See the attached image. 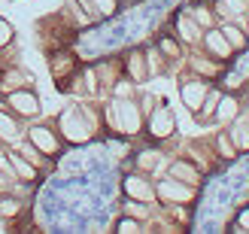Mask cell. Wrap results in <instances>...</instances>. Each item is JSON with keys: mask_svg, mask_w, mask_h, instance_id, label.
I'll return each mask as SVG.
<instances>
[{"mask_svg": "<svg viewBox=\"0 0 249 234\" xmlns=\"http://www.w3.org/2000/svg\"><path fill=\"white\" fill-rule=\"evenodd\" d=\"M61 134H64L70 143H85L91 137L89 113H85V109H76V107L64 109V113H61Z\"/></svg>", "mask_w": 249, "mask_h": 234, "instance_id": "cell-1", "label": "cell"}, {"mask_svg": "<svg viewBox=\"0 0 249 234\" xmlns=\"http://www.w3.org/2000/svg\"><path fill=\"white\" fill-rule=\"evenodd\" d=\"M109 122H113L122 134H137L140 131V109H137V104L131 97H119L113 104V109H109Z\"/></svg>", "mask_w": 249, "mask_h": 234, "instance_id": "cell-2", "label": "cell"}, {"mask_svg": "<svg viewBox=\"0 0 249 234\" xmlns=\"http://www.w3.org/2000/svg\"><path fill=\"white\" fill-rule=\"evenodd\" d=\"M173 128H177V122H173V113L167 107L152 109V116H149V131H152V137H170Z\"/></svg>", "mask_w": 249, "mask_h": 234, "instance_id": "cell-3", "label": "cell"}, {"mask_svg": "<svg viewBox=\"0 0 249 234\" xmlns=\"http://www.w3.org/2000/svg\"><path fill=\"white\" fill-rule=\"evenodd\" d=\"M9 107L16 109L18 116H24V119H34L36 113H40V101H36L34 91H12L9 94Z\"/></svg>", "mask_w": 249, "mask_h": 234, "instance_id": "cell-4", "label": "cell"}, {"mask_svg": "<svg viewBox=\"0 0 249 234\" xmlns=\"http://www.w3.org/2000/svg\"><path fill=\"white\" fill-rule=\"evenodd\" d=\"M158 198L161 201H192L195 192L189 182L182 186V182H173V177H170L167 182H158Z\"/></svg>", "mask_w": 249, "mask_h": 234, "instance_id": "cell-5", "label": "cell"}, {"mask_svg": "<svg viewBox=\"0 0 249 234\" xmlns=\"http://www.w3.org/2000/svg\"><path fill=\"white\" fill-rule=\"evenodd\" d=\"M28 134H31V143H34L43 155H55V152H58V137H55L49 128L40 125V128H31Z\"/></svg>", "mask_w": 249, "mask_h": 234, "instance_id": "cell-6", "label": "cell"}, {"mask_svg": "<svg viewBox=\"0 0 249 234\" xmlns=\"http://www.w3.org/2000/svg\"><path fill=\"white\" fill-rule=\"evenodd\" d=\"M124 192L137 201H152L155 198V189L149 186L143 177H124Z\"/></svg>", "mask_w": 249, "mask_h": 234, "instance_id": "cell-7", "label": "cell"}, {"mask_svg": "<svg viewBox=\"0 0 249 234\" xmlns=\"http://www.w3.org/2000/svg\"><path fill=\"white\" fill-rule=\"evenodd\" d=\"M204 97H207V85L204 82H185L182 85V101H185V107L189 109H201V104H204Z\"/></svg>", "mask_w": 249, "mask_h": 234, "instance_id": "cell-8", "label": "cell"}, {"mask_svg": "<svg viewBox=\"0 0 249 234\" xmlns=\"http://www.w3.org/2000/svg\"><path fill=\"white\" fill-rule=\"evenodd\" d=\"M6 155H9V162H12V167H16V174H18L21 182H34L36 180V164H31L21 152H6Z\"/></svg>", "mask_w": 249, "mask_h": 234, "instance_id": "cell-9", "label": "cell"}, {"mask_svg": "<svg viewBox=\"0 0 249 234\" xmlns=\"http://www.w3.org/2000/svg\"><path fill=\"white\" fill-rule=\"evenodd\" d=\"M204 40H207V46H210V52L219 55V58H228V55L234 52V46L228 43V36L222 34V31H207Z\"/></svg>", "mask_w": 249, "mask_h": 234, "instance_id": "cell-10", "label": "cell"}, {"mask_svg": "<svg viewBox=\"0 0 249 234\" xmlns=\"http://www.w3.org/2000/svg\"><path fill=\"white\" fill-rule=\"evenodd\" d=\"M21 137V128H18V122L6 116V113H0V140L3 143H18Z\"/></svg>", "mask_w": 249, "mask_h": 234, "instance_id": "cell-11", "label": "cell"}, {"mask_svg": "<svg viewBox=\"0 0 249 234\" xmlns=\"http://www.w3.org/2000/svg\"><path fill=\"white\" fill-rule=\"evenodd\" d=\"M31 82H34L31 73H24V70H12V73H6V76L0 79V89H3V91H12V89H18V85H31Z\"/></svg>", "mask_w": 249, "mask_h": 234, "instance_id": "cell-12", "label": "cell"}, {"mask_svg": "<svg viewBox=\"0 0 249 234\" xmlns=\"http://www.w3.org/2000/svg\"><path fill=\"white\" fill-rule=\"evenodd\" d=\"M177 31H179V36H182L185 43H197V36H201V31H197V21L185 18V16L177 18Z\"/></svg>", "mask_w": 249, "mask_h": 234, "instance_id": "cell-13", "label": "cell"}, {"mask_svg": "<svg viewBox=\"0 0 249 234\" xmlns=\"http://www.w3.org/2000/svg\"><path fill=\"white\" fill-rule=\"evenodd\" d=\"M170 177L179 180V182H189V186H192V182H197V170L189 167L185 162H173V164H170Z\"/></svg>", "mask_w": 249, "mask_h": 234, "instance_id": "cell-14", "label": "cell"}, {"mask_svg": "<svg viewBox=\"0 0 249 234\" xmlns=\"http://www.w3.org/2000/svg\"><path fill=\"white\" fill-rule=\"evenodd\" d=\"M222 125H228V122L237 116V101H234V97H222L219 101V107H216V113H213Z\"/></svg>", "mask_w": 249, "mask_h": 234, "instance_id": "cell-15", "label": "cell"}, {"mask_svg": "<svg viewBox=\"0 0 249 234\" xmlns=\"http://www.w3.org/2000/svg\"><path fill=\"white\" fill-rule=\"evenodd\" d=\"M128 70L134 79H146V67H143V52H131L128 58Z\"/></svg>", "mask_w": 249, "mask_h": 234, "instance_id": "cell-16", "label": "cell"}, {"mask_svg": "<svg viewBox=\"0 0 249 234\" xmlns=\"http://www.w3.org/2000/svg\"><path fill=\"white\" fill-rule=\"evenodd\" d=\"M21 213V201L18 198H0V216L3 219H12Z\"/></svg>", "mask_w": 249, "mask_h": 234, "instance_id": "cell-17", "label": "cell"}, {"mask_svg": "<svg viewBox=\"0 0 249 234\" xmlns=\"http://www.w3.org/2000/svg\"><path fill=\"white\" fill-rule=\"evenodd\" d=\"M222 34L228 36V43H231L234 49H243V46H246V36L240 34V28H234V24H222Z\"/></svg>", "mask_w": 249, "mask_h": 234, "instance_id": "cell-18", "label": "cell"}, {"mask_svg": "<svg viewBox=\"0 0 249 234\" xmlns=\"http://www.w3.org/2000/svg\"><path fill=\"white\" fill-rule=\"evenodd\" d=\"M18 152H21L24 158H28V162H31V164H36V167H40V164H43V158H40L43 152H40V149H36V146H34V143H18Z\"/></svg>", "mask_w": 249, "mask_h": 234, "instance_id": "cell-19", "label": "cell"}, {"mask_svg": "<svg viewBox=\"0 0 249 234\" xmlns=\"http://www.w3.org/2000/svg\"><path fill=\"white\" fill-rule=\"evenodd\" d=\"M231 140H234L237 149H249V125H237L231 134Z\"/></svg>", "mask_w": 249, "mask_h": 234, "instance_id": "cell-20", "label": "cell"}, {"mask_svg": "<svg viewBox=\"0 0 249 234\" xmlns=\"http://www.w3.org/2000/svg\"><path fill=\"white\" fill-rule=\"evenodd\" d=\"M219 9L222 16H234V12H246V3L243 0H219Z\"/></svg>", "mask_w": 249, "mask_h": 234, "instance_id": "cell-21", "label": "cell"}, {"mask_svg": "<svg viewBox=\"0 0 249 234\" xmlns=\"http://www.w3.org/2000/svg\"><path fill=\"white\" fill-rule=\"evenodd\" d=\"M158 152H140V158H137V164H140L143 170H155L158 167Z\"/></svg>", "mask_w": 249, "mask_h": 234, "instance_id": "cell-22", "label": "cell"}, {"mask_svg": "<svg viewBox=\"0 0 249 234\" xmlns=\"http://www.w3.org/2000/svg\"><path fill=\"white\" fill-rule=\"evenodd\" d=\"M91 6L97 16H113L116 12V0H91Z\"/></svg>", "mask_w": 249, "mask_h": 234, "instance_id": "cell-23", "label": "cell"}, {"mask_svg": "<svg viewBox=\"0 0 249 234\" xmlns=\"http://www.w3.org/2000/svg\"><path fill=\"white\" fill-rule=\"evenodd\" d=\"M216 107H219V94H207V97H204V104H201V116L210 119V116L216 113Z\"/></svg>", "mask_w": 249, "mask_h": 234, "instance_id": "cell-24", "label": "cell"}, {"mask_svg": "<svg viewBox=\"0 0 249 234\" xmlns=\"http://www.w3.org/2000/svg\"><path fill=\"white\" fill-rule=\"evenodd\" d=\"M124 213H128V216H137V219H143V216H149V207L137 204V201H128V204H124Z\"/></svg>", "mask_w": 249, "mask_h": 234, "instance_id": "cell-25", "label": "cell"}, {"mask_svg": "<svg viewBox=\"0 0 249 234\" xmlns=\"http://www.w3.org/2000/svg\"><path fill=\"white\" fill-rule=\"evenodd\" d=\"M116 228H119V231H124V234H134V231H140V222H137L134 216H124Z\"/></svg>", "mask_w": 249, "mask_h": 234, "instance_id": "cell-26", "label": "cell"}, {"mask_svg": "<svg viewBox=\"0 0 249 234\" xmlns=\"http://www.w3.org/2000/svg\"><path fill=\"white\" fill-rule=\"evenodd\" d=\"M234 149H237V146H234V140H228V134H222V137H219V152L225 155V158H231Z\"/></svg>", "mask_w": 249, "mask_h": 234, "instance_id": "cell-27", "label": "cell"}, {"mask_svg": "<svg viewBox=\"0 0 249 234\" xmlns=\"http://www.w3.org/2000/svg\"><path fill=\"white\" fill-rule=\"evenodd\" d=\"M12 43V24L0 18V46H9Z\"/></svg>", "mask_w": 249, "mask_h": 234, "instance_id": "cell-28", "label": "cell"}, {"mask_svg": "<svg viewBox=\"0 0 249 234\" xmlns=\"http://www.w3.org/2000/svg\"><path fill=\"white\" fill-rule=\"evenodd\" d=\"M161 52H164L167 58H179V46L173 40H161Z\"/></svg>", "mask_w": 249, "mask_h": 234, "instance_id": "cell-29", "label": "cell"}, {"mask_svg": "<svg viewBox=\"0 0 249 234\" xmlns=\"http://www.w3.org/2000/svg\"><path fill=\"white\" fill-rule=\"evenodd\" d=\"M116 97H134V85L131 82H119L116 85Z\"/></svg>", "mask_w": 249, "mask_h": 234, "instance_id": "cell-30", "label": "cell"}, {"mask_svg": "<svg viewBox=\"0 0 249 234\" xmlns=\"http://www.w3.org/2000/svg\"><path fill=\"white\" fill-rule=\"evenodd\" d=\"M195 70H201V73H207V76H213V73H216V67H213V64H207L204 58H195Z\"/></svg>", "mask_w": 249, "mask_h": 234, "instance_id": "cell-31", "label": "cell"}, {"mask_svg": "<svg viewBox=\"0 0 249 234\" xmlns=\"http://www.w3.org/2000/svg\"><path fill=\"white\" fill-rule=\"evenodd\" d=\"M195 21H197V24H204V28H210V24H213V18H210V12H207V9H195Z\"/></svg>", "mask_w": 249, "mask_h": 234, "instance_id": "cell-32", "label": "cell"}, {"mask_svg": "<svg viewBox=\"0 0 249 234\" xmlns=\"http://www.w3.org/2000/svg\"><path fill=\"white\" fill-rule=\"evenodd\" d=\"M240 225L249 231V210H243V213H240Z\"/></svg>", "mask_w": 249, "mask_h": 234, "instance_id": "cell-33", "label": "cell"}]
</instances>
